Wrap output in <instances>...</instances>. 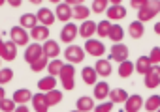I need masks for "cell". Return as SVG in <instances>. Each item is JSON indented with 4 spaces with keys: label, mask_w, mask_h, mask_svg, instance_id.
I'll list each match as a JSON object with an SVG mask.
<instances>
[{
    "label": "cell",
    "mask_w": 160,
    "mask_h": 112,
    "mask_svg": "<svg viewBox=\"0 0 160 112\" xmlns=\"http://www.w3.org/2000/svg\"><path fill=\"white\" fill-rule=\"evenodd\" d=\"M47 64H49V58H47V56H42V58H38L34 64H30V69L38 73V71L45 69V67H47Z\"/></svg>",
    "instance_id": "d590c367"
},
{
    "label": "cell",
    "mask_w": 160,
    "mask_h": 112,
    "mask_svg": "<svg viewBox=\"0 0 160 112\" xmlns=\"http://www.w3.org/2000/svg\"><path fill=\"white\" fill-rule=\"evenodd\" d=\"M113 103H124L126 99H128V93L124 92V90H121V88H115V90H111L109 92V95H108Z\"/></svg>",
    "instance_id": "83f0119b"
},
{
    "label": "cell",
    "mask_w": 160,
    "mask_h": 112,
    "mask_svg": "<svg viewBox=\"0 0 160 112\" xmlns=\"http://www.w3.org/2000/svg\"><path fill=\"white\" fill-rule=\"evenodd\" d=\"M55 86H57V78L53 77V75H49V77H45V78H42L40 82H38V88L45 93V92H49V90H55Z\"/></svg>",
    "instance_id": "4316f807"
},
{
    "label": "cell",
    "mask_w": 160,
    "mask_h": 112,
    "mask_svg": "<svg viewBox=\"0 0 160 112\" xmlns=\"http://www.w3.org/2000/svg\"><path fill=\"white\" fill-rule=\"evenodd\" d=\"M154 32H156V34L160 36V23H158V25H154Z\"/></svg>",
    "instance_id": "bcb514c9"
},
{
    "label": "cell",
    "mask_w": 160,
    "mask_h": 112,
    "mask_svg": "<svg viewBox=\"0 0 160 112\" xmlns=\"http://www.w3.org/2000/svg\"><path fill=\"white\" fill-rule=\"evenodd\" d=\"M62 65H64V64H62L58 58L51 60V62L47 64V71H49V75H53V77H55V75H60V69H62Z\"/></svg>",
    "instance_id": "836d02e7"
},
{
    "label": "cell",
    "mask_w": 160,
    "mask_h": 112,
    "mask_svg": "<svg viewBox=\"0 0 160 112\" xmlns=\"http://www.w3.org/2000/svg\"><path fill=\"white\" fill-rule=\"evenodd\" d=\"M64 56L68 58V62H72V64H79V62H83L85 52H83L81 47H77V45H68L66 51H64Z\"/></svg>",
    "instance_id": "3957f363"
},
{
    "label": "cell",
    "mask_w": 160,
    "mask_h": 112,
    "mask_svg": "<svg viewBox=\"0 0 160 112\" xmlns=\"http://www.w3.org/2000/svg\"><path fill=\"white\" fill-rule=\"evenodd\" d=\"M17 105H25L27 101H32V93H30V90H27V88H23V90H17L15 93H13V97H12Z\"/></svg>",
    "instance_id": "7402d4cb"
},
{
    "label": "cell",
    "mask_w": 160,
    "mask_h": 112,
    "mask_svg": "<svg viewBox=\"0 0 160 112\" xmlns=\"http://www.w3.org/2000/svg\"><path fill=\"white\" fill-rule=\"evenodd\" d=\"M108 2H109V0H94V2H92V11L94 13L108 11Z\"/></svg>",
    "instance_id": "74e56055"
},
{
    "label": "cell",
    "mask_w": 160,
    "mask_h": 112,
    "mask_svg": "<svg viewBox=\"0 0 160 112\" xmlns=\"http://www.w3.org/2000/svg\"><path fill=\"white\" fill-rule=\"evenodd\" d=\"M72 112H81V110H72Z\"/></svg>",
    "instance_id": "db71d44e"
},
{
    "label": "cell",
    "mask_w": 160,
    "mask_h": 112,
    "mask_svg": "<svg viewBox=\"0 0 160 112\" xmlns=\"http://www.w3.org/2000/svg\"><path fill=\"white\" fill-rule=\"evenodd\" d=\"M55 19H57V15H53V11L47 8H42L38 11V23H42L43 26H51L55 23Z\"/></svg>",
    "instance_id": "4fadbf2b"
},
{
    "label": "cell",
    "mask_w": 160,
    "mask_h": 112,
    "mask_svg": "<svg viewBox=\"0 0 160 112\" xmlns=\"http://www.w3.org/2000/svg\"><path fill=\"white\" fill-rule=\"evenodd\" d=\"M158 84H160V65H152V69L145 75V86L156 88Z\"/></svg>",
    "instance_id": "30bf717a"
},
{
    "label": "cell",
    "mask_w": 160,
    "mask_h": 112,
    "mask_svg": "<svg viewBox=\"0 0 160 112\" xmlns=\"http://www.w3.org/2000/svg\"><path fill=\"white\" fill-rule=\"evenodd\" d=\"M10 36H12V41L15 45H27L28 43V34L25 32L23 26H13L10 30Z\"/></svg>",
    "instance_id": "8992f818"
},
{
    "label": "cell",
    "mask_w": 160,
    "mask_h": 112,
    "mask_svg": "<svg viewBox=\"0 0 160 112\" xmlns=\"http://www.w3.org/2000/svg\"><path fill=\"white\" fill-rule=\"evenodd\" d=\"M96 23H92V21H85L81 26H79V36L81 38H87V39H91V36L96 32Z\"/></svg>",
    "instance_id": "ac0fdd59"
},
{
    "label": "cell",
    "mask_w": 160,
    "mask_h": 112,
    "mask_svg": "<svg viewBox=\"0 0 160 112\" xmlns=\"http://www.w3.org/2000/svg\"><path fill=\"white\" fill-rule=\"evenodd\" d=\"M4 2H6V0H0V6H2V4H4Z\"/></svg>",
    "instance_id": "f5cc1de1"
},
{
    "label": "cell",
    "mask_w": 160,
    "mask_h": 112,
    "mask_svg": "<svg viewBox=\"0 0 160 112\" xmlns=\"http://www.w3.org/2000/svg\"><path fill=\"white\" fill-rule=\"evenodd\" d=\"M147 2H149V0H132V2H130V4H132V8H136V10H139V8H143V6H145Z\"/></svg>",
    "instance_id": "b9f144b4"
},
{
    "label": "cell",
    "mask_w": 160,
    "mask_h": 112,
    "mask_svg": "<svg viewBox=\"0 0 160 112\" xmlns=\"http://www.w3.org/2000/svg\"><path fill=\"white\" fill-rule=\"evenodd\" d=\"M94 108V101L91 97H79L77 99V110H81V112H89Z\"/></svg>",
    "instance_id": "f1b7e54d"
},
{
    "label": "cell",
    "mask_w": 160,
    "mask_h": 112,
    "mask_svg": "<svg viewBox=\"0 0 160 112\" xmlns=\"http://www.w3.org/2000/svg\"><path fill=\"white\" fill-rule=\"evenodd\" d=\"M108 38H109L111 41H122V38H124V30H122V26L113 25V26H111V32H109Z\"/></svg>",
    "instance_id": "d6a6232c"
},
{
    "label": "cell",
    "mask_w": 160,
    "mask_h": 112,
    "mask_svg": "<svg viewBox=\"0 0 160 112\" xmlns=\"http://www.w3.org/2000/svg\"><path fill=\"white\" fill-rule=\"evenodd\" d=\"M8 4L13 6V8H19L21 6V0H8Z\"/></svg>",
    "instance_id": "f6af8a7d"
},
{
    "label": "cell",
    "mask_w": 160,
    "mask_h": 112,
    "mask_svg": "<svg viewBox=\"0 0 160 112\" xmlns=\"http://www.w3.org/2000/svg\"><path fill=\"white\" fill-rule=\"evenodd\" d=\"M158 11H160V0H149L143 8L138 10V21H141V23L151 21Z\"/></svg>",
    "instance_id": "6da1fadb"
},
{
    "label": "cell",
    "mask_w": 160,
    "mask_h": 112,
    "mask_svg": "<svg viewBox=\"0 0 160 112\" xmlns=\"http://www.w3.org/2000/svg\"><path fill=\"white\" fill-rule=\"evenodd\" d=\"M17 108V103L13 101V99H2V101H0V110H4V112H13Z\"/></svg>",
    "instance_id": "8d00e7d4"
},
{
    "label": "cell",
    "mask_w": 160,
    "mask_h": 112,
    "mask_svg": "<svg viewBox=\"0 0 160 112\" xmlns=\"http://www.w3.org/2000/svg\"><path fill=\"white\" fill-rule=\"evenodd\" d=\"M2 99H4V88L0 86V101H2Z\"/></svg>",
    "instance_id": "c3c4849f"
},
{
    "label": "cell",
    "mask_w": 160,
    "mask_h": 112,
    "mask_svg": "<svg viewBox=\"0 0 160 112\" xmlns=\"http://www.w3.org/2000/svg\"><path fill=\"white\" fill-rule=\"evenodd\" d=\"M32 105H34V110L36 112H47V108H49V103L45 99V93L32 95Z\"/></svg>",
    "instance_id": "2e32d148"
},
{
    "label": "cell",
    "mask_w": 160,
    "mask_h": 112,
    "mask_svg": "<svg viewBox=\"0 0 160 112\" xmlns=\"http://www.w3.org/2000/svg\"><path fill=\"white\" fill-rule=\"evenodd\" d=\"M32 4H42V0H30Z\"/></svg>",
    "instance_id": "681fc988"
},
{
    "label": "cell",
    "mask_w": 160,
    "mask_h": 112,
    "mask_svg": "<svg viewBox=\"0 0 160 112\" xmlns=\"http://www.w3.org/2000/svg\"><path fill=\"white\" fill-rule=\"evenodd\" d=\"M73 73H75V69H73L72 64H64L62 65V69H60V82H62V86L66 90H73Z\"/></svg>",
    "instance_id": "7a4b0ae2"
},
{
    "label": "cell",
    "mask_w": 160,
    "mask_h": 112,
    "mask_svg": "<svg viewBox=\"0 0 160 112\" xmlns=\"http://www.w3.org/2000/svg\"><path fill=\"white\" fill-rule=\"evenodd\" d=\"M13 112H28V106L27 105H17V108Z\"/></svg>",
    "instance_id": "ee69618b"
},
{
    "label": "cell",
    "mask_w": 160,
    "mask_h": 112,
    "mask_svg": "<svg viewBox=\"0 0 160 112\" xmlns=\"http://www.w3.org/2000/svg\"><path fill=\"white\" fill-rule=\"evenodd\" d=\"M66 4H70V6H79V4H83L85 0H64Z\"/></svg>",
    "instance_id": "7bdbcfd3"
},
{
    "label": "cell",
    "mask_w": 160,
    "mask_h": 112,
    "mask_svg": "<svg viewBox=\"0 0 160 112\" xmlns=\"http://www.w3.org/2000/svg\"><path fill=\"white\" fill-rule=\"evenodd\" d=\"M156 112H160V108H158V110H156Z\"/></svg>",
    "instance_id": "11a10c76"
},
{
    "label": "cell",
    "mask_w": 160,
    "mask_h": 112,
    "mask_svg": "<svg viewBox=\"0 0 160 112\" xmlns=\"http://www.w3.org/2000/svg\"><path fill=\"white\" fill-rule=\"evenodd\" d=\"M151 69H152V64H151V58H149V56H141V58L136 62V71H138V73L147 75Z\"/></svg>",
    "instance_id": "d6986e66"
},
{
    "label": "cell",
    "mask_w": 160,
    "mask_h": 112,
    "mask_svg": "<svg viewBox=\"0 0 160 112\" xmlns=\"http://www.w3.org/2000/svg\"><path fill=\"white\" fill-rule=\"evenodd\" d=\"M77 34H79V28H77L75 25H72V23H66V26L60 30V39H62L64 43H72Z\"/></svg>",
    "instance_id": "ba28073f"
},
{
    "label": "cell",
    "mask_w": 160,
    "mask_h": 112,
    "mask_svg": "<svg viewBox=\"0 0 160 112\" xmlns=\"http://www.w3.org/2000/svg\"><path fill=\"white\" fill-rule=\"evenodd\" d=\"M111 58L115 60V62H124V60H128V49H126V45H122V43H115L113 47H111Z\"/></svg>",
    "instance_id": "9c48e42d"
},
{
    "label": "cell",
    "mask_w": 160,
    "mask_h": 112,
    "mask_svg": "<svg viewBox=\"0 0 160 112\" xmlns=\"http://www.w3.org/2000/svg\"><path fill=\"white\" fill-rule=\"evenodd\" d=\"M85 52H89L91 56H102L106 52V47L98 39H87L85 41Z\"/></svg>",
    "instance_id": "5b68a950"
},
{
    "label": "cell",
    "mask_w": 160,
    "mask_h": 112,
    "mask_svg": "<svg viewBox=\"0 0 160 112\" xmlns=\"http://www.w3.org/2000/svg\"><path fill=\"white\" fill-rule=\"evenodd\" d=\"M134 69H136V64H132L130 60H124V62H121V65H119V75H121L122 78H128V77L134 73Z\"/></svg>",
    "instance_id": "484cf974"
},
{
    "label": "cell",
    "mask_w": 160,
    "mask_h": 112,
    "mask_svg": "<svg viewBox=\"0 0 160 112\" xmlns=\"http://www.w3.org/2000/svg\"><path fill=\"white\" fill-rule=\"evenodd\" d=\"M89 13H91V10L89 8H85L83 4H79V6H73V17L75 19H87L89 17Z\"/></svg>",
    "instance_id": "e575fe53"
},
{
    "label": "cell",
    "mask_w": 160,
    "mask_h": 112,
    "mask_svg": "<svg viewBox=\"0 0 160 112\" xmlns=\"http://www.w3.org/2000/svg\"><path fill=\"white\" fill-rule=\"evenodd\" d=\"M109 2H111V6H119V4H121V0H109Z\"/></svg>",
    "instance_id": "7dc6e473"
},
{
    "label": "cell",
    "mask_w": 160,
    "mask_h": 112,
    "mask_svg": "<svg viewBox=\"0 0 160 112\" xmlns=\"http://www.w3.org/2000/svg\"><path fill=\"white\" fill-rule=\"evenodd\" d=\"M43 56V47L40 45V43H32V45H28L27 47V52H25V62H28V64H34L38 58H42Z\"/></svg>",
    "instance_id": "277c9868"
},
{
    "label": "cell",
    "mask_w": 160,
    "mask_h": 112,
    "mask_svg": "<svg viewBox=\"0 0 160 112\" xmlns=\"http://www.w3.org/2000/svg\"><path fill=\"white\" fill-rule=\"evenodd\" d=\"M72 17H73V8H72L70 4L62 2V4L57 6V19H58V21H62V23H70Z\"/></svg>",
    "instance_id": "52a82bcc"
},
{
    "label": "cell",
    "mask_w": 160,
    "mask_h": 112,
    "mask_svg": "<svg viewBox=\"0 0 160 112\" xmlns=\"http://www.w3.org/2000/svg\"><path fill=\"white\" fill-rule=\"evenodd\" d=\"M158 108H160V95H151V97L145 101V110L156 112Z\"/></svg>",
    "instance_id": "4dcf8cb0"
},
{
    "label": "cell",
    "mask_w": 160,
    "mask_h": 112,
    "mask_svg": "<svg viewBox=\"0 0 160 112\" xmlns=\"http://www.w3.org/2000/svg\"><path fill=\"white\" fill-rule=\"evenodd\" d=\"M21 26L23 28H34L36 25H38V15H34V13H25V15H21Z\"/></svg>",
    "instance_id": "cb8c5ba5"
},
{
    "label": "cell",
    "mask_w": 160,
    "mask_h": 112,
    "mask_svg": "<svg viewBox=\"0 0 160 112\" xmlns=\"http://www.w3.org/2000/svg\"><path fill=\"white\" fill-rule=\"evenodd\" d=\"M128 32H130V36H132L134 39H139V38L145 34V26H143L141 21H134V23H130Z\"/></svg>",
    "instance_id": "ffe728a7"
},
{
    "label": "cell",
    "mask_w": 160,
    "mask_h": 112,
    "mask_svg": "<svg viewBox=\"0 0 160 112\" xmlns=\"http://www.w3.org/2000/svg\"><path fill=\"white\" fill-rule=\"evenodd\" d=\"M45 99H47V103H49V106L51 105H57V103H60V99H62V92L60 90H49V92H45Z\"/></svg>",
    "instance_id": "f546056e"
},
{
    "label": "cell",
    "mask_w": 160,
    "mask_h": 112,
    "mask_svg": "<svg viewBox=\"0 0 160 112\" xmlns=\"http://www.w3.org/2000/svg\"><path fill=\"white\" fill-rule=\"evenodd\" d=\"M13 78V69L6 67V69H0V84H6Z\"/></svg>",
    "instance_id": "f35d334b"
},
{
    "label": "cell",
    "mask_w": 160,
    "mask_h": 112,
    "mask_svg": "<svg viewBox=\"0 0 160 112\" xmlns=\"http://www.w3.org/2000/svg\"><path fill=\"white\" fill-rule=\"evenodd\" d=\"M149 58H151V64H160V47H154L151 51Z\"/></svg>",
    "instance_id": "60d3db41"
},
{
    "label": "cell",
    "mask_w": 160,
    "mask_h": 112,
    "mask_svg": "<svg viewBox=\"0 0 160 112\" xmlns=\"http://www.w3.org/2000/svg\"><path fill=\"white\" fill-rule=\"evenodd\" d=\"M30 38L34 39V41H45L47 38H49V26H34L32 30H30Z\"/></svg>",
    "instance_id": "5bb4252c"
},
{
    "label": "cell",
    "mask_w": 160,
    "mask_h": 112,
    "mask_svg": "<svg viewBox=\"0 0 160 112\" xmlns=\"http://www.w3.org/2000/svg\"><path fill=\"white\" fill-rule=\"evenodd\" d=\"M106 13H108V17L111 21H119V19H124L126 17V8H122L121 4L119 6H109Z\"/></svg>",
    "instance_id": "e0dca14e"
},
{
    "label": "cell",
    "mask_w": 160,
    "mask_h": 112,
    "mask_svg": "<svg viewBox=\"0 0 160 112\" xmlns=\"http://www.w3.org/2000/svg\"><path fill=\"white\" fill-rule=\"evenodd\" d=\"M111 23L109 21H100L98 23V26H96V32H98V36L100 38H108L109 36V32H111Z\"/></svg>",
    "instance_id": "1f68e13d"
},
{
    "label": "cell",
    "mask_w": 160,
    "mask_h": 112,
    "mask_svg": "<svg viewBox=\"0 0 160 112\" xmlns=\"http://www.w3.org/2000/svg\"><path fill=\"white\" fill-rule=\"evenodd\" d=\"M58 54H60V47H58L57 41H45V43H43V56L55 60Z\"/></svg>",
    "instance_id": "9a60e30c"
},
{
    "label": "cell",
    "mask_w": 160,
    "mask_h": 112,
    "mask_svg": "<svg viewBox=\"0 0 160 112\" xmlns=\"http://www.w3.org/2000/svg\"><path fill=\"white\" fill-rule=\"evenodd\" d=\"M113 101H108V103H102V105H98L96 108H94V112H109L111 108H113Z\"/></svg>",
    "instance_id": "ab89813d"
},
{
    "label": "cell",
    "mask_w": 160,
    "mask_h": 112,
    "mask_svg": "<svg viewBox=\"0 0 160 112\" xmlns=\"http://www.w3.org/2000/svg\"><path fill=\"white\" fill-rule=\"evenodd\" d=\"M96 69L94 67H83V71H81V77H83V82L85 84H89V86H94L96 84Z\"/></svg>",
    "instance_id": "44dd1931"
},
{
    "label": "cell",
    "mask_w": 160,
    "mask_h": 112,
    "mask_svg": "<svg viewBox=\"0 0 160 112\" xmlns=\"http://www.w3.org/2000/svg\"><path fill=\"white\" fill-rule=\"evenodd\" d=\"M94 69L102 77H109L111 75V64H109V60H98L96 65H94Z\"/></svg>",
    "instance_id": "d4e9b609"
},
{
    "label": "cell",
    "mask_w": 160,
    "mask_h": 112,
    "mask_svg": "<svg viewBox=\"0 0 160 112\" xmlns=\"http://www.w3.org/2000/svg\"><path fill=\"white\" fill-rule=\"evenodd\" d=\"M141 105H143V99H141V95H130L126 101H124V110L126 112H138L139 108H141Z\"/></svg>",
    "instance_id": "7c38bea8"
},
{
    "label": "cell",
    "mask_w": 160,
    "mask_h": 112,
    "mask_svg": "<svg viewBox=\"0 0 160 112\" xmlns=\"http://www.w3.org/2000/svg\"><path fill=\"white\" fill-rule=\"evenodd\" d=\"M49 2H55V4H60V0H49Z\"/></svg>",
    "instance_id": "f907efd6"
},
{
    "label": "cell",
    "mask_w": 160,
    "mask_h": 112,
    "mask_svg": "<svg viewBox=\"0 0 160 112\" xmlns=\"http://www.w3.org/2000/svg\"><path fill=\"white\" fill-rule=\"evenodd\" d=\"M2 47H4V41H2V39H0V49H2Z\"/></svg>",
    "instance_id": "816d5d0a"
},
{
    "label": "cell",
    "mask_w": 160,
    "mask_h": 112,
    "mask_svg": "<svg viewBox=\"0 0 160 112\" xmlns=\"http://www.w3.org/2000/svg\"><path fill=\"white\" fill-rule=\"evenodd\" d=\"M15 54H17V45L13 41H4V47L0 49V58L12 62V60H15Z\"/></svg>",
    "instance_id": "8fae6325"
},
{
    "label": "cell",
    "mask_w": 160,
    "mask_h": 112,
    "mask_svg": "<svg viewBox=\"0 0 160 112\" xmlns=\"http://www.w3.org/2000/svg\"><path fill=\"white\" fill-rule=\"evenodd\" d=\"M109 84L108 82H98L96 86H94V97L98 99V101H102V99H106L108 95H109Z\"/></svg>",
    "instance_id": "603a6c76"
}]
</instances>
